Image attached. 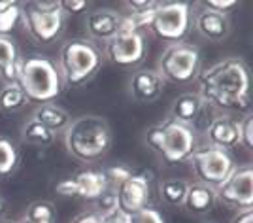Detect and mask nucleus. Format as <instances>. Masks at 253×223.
Returning a JSON list of instances; mask_svg holds the SVG:
<instances>
[{
  "instance_id": "obj_1",
  "label": "nucleus",
  "mask_w": 253,
  "mask_h": 223,
  "mask_svg": "<svg viewBox=\"0 0 253 223\" xmlns=\"http://www.w3.org/2000/svg\"><path fill=\"white\" fill-rule=\"evenodd\" d=\"M199 95L213 110L232 114H250V72L248 64L238 57H229L219 63L202 68L199 76Z\"/></svg>"
},
{
  "instance_id": "obj_2",
  "label": "nucleus",
  "mask_w": 253,
  "mask_h": 223,
  "mask_svg": "<svg viewBox=\"0 0 253 223\" xmlns=\"http://www.w3.org/2000/svg\"><path fill=\"white\" fill-rule=\"evenodd\" d=\"M64 148L68 155L82 163H95L112 148V127L102 116H82L72 119L64 131Z\"/></svg>"
},
{
  "instance_id": "obj_3",
  "label": "nucleus",
  "mask_w": 253,
  "mask_h": 223,
  "mask_svg": "<svg viewBox=\"0 0 253 223\" xmlns=\"http://www.w3.org/2000/svg\"><path fill=\"white\" fill-rule=\"evenodd\" d=\"M17 85L27 95L29 102H36L38 106L53 102L64 89L57 63L40 53L21 57Z\"/></svg>"
},
{
  "instance_id": "obj_4",
  "label": "nucleus",
  "mask_w": 253,
  "mask_h": 223,
  "mask_svg": "<svg viewBox=\"0 0 253 223\" xmlns=\"http://www.w3.org/2000/svg\"><path fill=\"white\" fill-rule=\"evenodd\" d=\"M64 87H82L91 82L102 68V49L89 38H70L61 45L55 61Z\"/></svg>"
},
{
  "instance_id": "obj_5",
  "label": "nucleus",
  "mask_w": 253,
  "mask_h": 223,
  "mask_svg": "<svg viewBox=\"0 0 253 223\" xmlns=\"http://www.w3.org/2000/svg\"><path fill=\"white\" fill-rule=\"evenodd\" d=\"M144 140L146 146L155 151L167 165H179L189 161L195 149L201 146L193 129L170 117L151 125L146 131Z\"/></svg>"
},
{
  "instance_id": "obj_6",
  "label": "nucleus",
  "mask_w": 253,
  "mask_h": 223,
  "mask_svg": "<svg viewBox=\"0 0 253 223\" xmlns=\"http://www.w3.org/2000/svg\"><path fill=\"white\" fill-rule=\"evenodd\" d=\"M202 70L201 49L193 44L179 42L170 44L165 47L157 61V74L165 80V84L185 85L197 80Z\"/></svg>"
},
{
  "instance_id": "obj_7",
  "label": "nucleus",
  "mask_w": 253,
  "mask_h": 223,
  "mask_svg": "<svg viewBox=\"0 0 253 223\" xmlns=\"http://www.w3.org/2000/svg\"><path fill=\"white\" fill-rule=\"evenodd\" d=\"M21 23L34 42L49 45L63 34L66 15L59 8V0L57 2H32V4L23 6Z\"/></svg>"
},
{
  "instance_id": "obj_8",
  "label": "nucleus",
  "mask_w": 253,
  "mask_h": 223,
  "mask_svg": "<svg viewBox=\"0 0 253 223\" xmlns=\"http://www.w3.org/2000/svg\"><path fill=\"white\" fill-rule=\"evenodd\" d=\"M193 27L189 2H159L148 32L170 44L183 42Z\"/></svg>"
},
{
  "instance_id": "obj_9",
  "label": "nucleus",
  "mask_w": 253,
  "mask_h": 223,
  "mask_svg": "<svg viewBox=\"0 0 253 223\" xmlns=\"http://www.w3.org/2000/svg\"><path fill=\"white\" fill-rule=\"evenodd\" d=\"M189 163L197 181L208 185L211 189H217L229 178L232 170L236 169L231 151L213 148L210 144H202L195 149Z\"/></svg>"
},
{
  "instance_id": "obj_10",
  "label": "nucleus",
  "mask_w": 253,
  "mask_h": 223,
  "mask_svg": "<svg viewBox=\"0 0 253 223\" xmlns=\"http://www.w3.org/2000/svg\"><path fill=\"white\" fill-rule=\"evenodd\" d=\"M102 55L117 68H138L148 55L146 32L121 31L110 42H106Z\"/></svg>"
},
{
  "instance_id": "obj_11",
  "label": "nucleus",
  "mask_w": 253,
  "mask_h": 223,
  "mask_svg": "<svg viewBox=\"0 0 253 223\" xmlns=\"http://www.w3.org/2000/svg\"><path fill=\"white\" fill-rule=\"evenodd\" d=\"M217 202L236 210L253 208V169L252 165L236 167L229 178L215 189Z\"/></svg>"
},
{
  "instance_id": "obj_12",
  "label": "nucleus",
  "mask_w": 253,
  "mask_h": 223,
  "mask_svg": "<svg viewBox=\"0 0 253 223\" xmlns=\"http://www.w3.org/2000/svg\"><path fill=\"white\" fill-rule=\"evenodd\" d=\"M117 193V210L132 216L144 208L151 206V178L149 172L132 174L128 180L116 187Z\"/></svg>"
},
{
  "instance_id": "obj_13",
  "label": "nucleus",
  "mask_w": 253,
  "mask_h": 223,
  "mask_svg": "<svg viewBox=\"0 0 253 223\" xmlns=\"http://www.w3.org/2000/svg\"><path fill=\"white\" fill-rule=\"evenodd\" d=\"M208 108L210 106L202 100L199 93H183L178 98H174V102L170 104L169 117L191 127L195 133L201 131V125H204L202 131H206L208 125L204 123V117H206Z\"/></svg>"
},
{
  "instance_id": "obj_14",
  "label": "nucleus",
  "mask_w": 253,
  "mask_h": 223,
  "mask_svg": "<svg viewBox=\"0 0 253 223\" xmlns=\"http://www.w3.org/2000/svg\"><path fill=\"white\" fill-rule=\"evenodd\" d=\"M123 15L112 8H96L85 13V31L91 42H110L121 31Z\"/></svg>"
},
{
  "instance_id": "obj_15",
  "label": "nucleus",
  "mask_w": 253,
  "mask_h": 223,
  "mask_svg": "<svg viewBox=\"0 0 253 223\" xmlns=\"http://www.w3.org/2000/svg\"><path fill=\"white\" fill-rule=\"evenodd\" d=\"M128 93L140 104H153L165 93V80L151 68H136L128 78Z\"/></svg>"
},
{
  "instance_id": "obj_16",
  "label": "nucleus",
  "mask_w": 253,
  "mask_h": 223,
  "mask_svg": "<svg viewBox=\"0 0 253 223\" xmlns=\"http://www.w3.org/2000/svg\"><path fill=\"white\" fill-rule=\"evenodd\" d=\"M204 136H206V144L231 151L240 144V119L227 114H219L210 121V125L204 131Z\"/></svg>"
},
{
  "instance_id": "obj_17",
  "label": "nucleus",
  "mask_w": 253,
  "mask_h": 223,
  "mask_svg": "<svg viewBox=\"0 0 253 223\" xmlns=\"http://www.w3.org/2000/svg\"><path fill=\"white\" fill-rule=\"evenodd\" d=\"M193 25H195L197 32L201 36H204L206 40H210V42H221L231 32V19H229V15L215 13V11L206 10V8L197 11V15L193 19Z\"/></svg>"
},
{
  "instance_id": "obj_18",
  "label": "nucleus",
  "mask_w": 253,
  "mask_h": 223,
  "mask_svg": "<svg viewBox=\"0 0 253 223\" xmlns=\"http://www.w3.org/2000/svg\"><path fill=\"white\" fill-rule=\"evenodd\" d=\"M215 204H217L215 189L195 181V183H189V189H187L181 208L191 216H204V214L211 212L215 208Z\"/></svg>"
},
{
  "instance_id": "obj_19",
  "label": "nucleus",
  "mask_w": 253,
  "mask_h": 223,
  "mask_svg": "<svg viewBox=\"0 0 253 223\" xmlns=\"http://www.w3.org/2000/svg\"><path fill=\"white\" fill-rule=\"evenodd\" d=\"M32 119H36L38 123H42L45 129H49L53 134H64V131L70 127L72 123V116L59 104H40L34 110Z\"/></svg>"
},
{
  "instance_id": "obj_20",
  "label": "nucleus",
  "mask_w": 253,
  "mask_h": 223,
  "mask_svg": "<svg viewBox=\"0 0 253 223\" xmlns=\"http://www.w3.org/2000/svg\"><path fill=\"white\" fill-rule=\"evenodd\" d=\"M80 189V199L95 202L102 193L110 187L102 170H82L74 176Z\"/></svg>"
},
{
  "instance_id": "obj_21",
  "label": "nucleus",
  "mask_w": 253,
  "mask_h": 223,
  "mask_svg": "<svg viewBox=\"0 0 253 223\" xmlns=\"http://www.w3.org/2000/svg\"><path fill=\"white\" fill-rule=\"evenodd\" d=\"M191 181L183 180V178H169V180H163L159 183V197L161 201L169 206H183L185 201V195L189 189Z\"/></svg>"
},
{
  "instance_id": "obj_22",
  "label": "nucleus",
  "mask_w": 253,
  "mask_h": 223,
  "mask_svg": "<svg viewBox=\"0 0 253 223\" xmlns=\"http://www.w3.org/2000/svg\"><path fill=\"white\" fill-rule=\"evenodd\" d=\"M21 140L29 146L34 148H47L55 142V134L49 129H45L42 123H38L36 119H29L25 121V125L21 129Z\"/></svg>"
},
{
  "instance_id": "obj_23",
  "label": "nucleus",
  "mask_w": 253,
  "mask_h": 223,
  "mask_svg": "<svg viewBox=\"0 0 253 223\" xmlns=\"http://www.w3.org/2000/svg\"><path fill=\"white\" fill-rule=\"evenodd\" d=\"M29 104V98L23 93V89L19 85H4L0 89V114H15L21 112L23 108Z\"/></svg>"
},
{
  "instance_id": "obj_24",
  "label": "nucleus",
  "mask_w": 253,
  "mask_h": 223,
  "mask_svg": "<svg viewBox=\"0 0 253 223\" xmlns=\"http://www.w3.org/2000/svg\"><path fill=\"white\" fill-rule=\"evenodd\" d=\"M23 4L15 0H2L0 2V36H10L15 27L21 23Z\"/></svg>"
},
{
  "instance_id": "obj_25",
  "label": "nucleus",
  "mask_w": 253,
  "mask_h": 223,
  "mask_svg": "<svg viewBox=\"0 0 253 223\" xmlns=\"http://www.w3.org/2000/svg\"><path fill=\"white\" fill-rule=\"evenodd\" d=\"M19 165V149L6 136H0V176H10Z\"/></svg>"
},
{
  "instance_id": "obj_26",
  "label": "nucleus",
  "mask_w": 253,
  "mask_h": 223,
  "mask_svg": "<svg viewBox=\"0 0 253 223\" xmlns=\"http://www.w3.org/2000/svg\"><path fill=\"white\" fill-rule=\"evenodd\" d=\"M57 216V210L51 201H34L25 210V222L32 223H53Z\"/></svg>"
},
{
  "instance_id": "obj_27",
  "label": "nucleus",
  "mask_w": 253,
  "mask_h": 223,
  "mask_svg": "<svg viewBox=\"0 0 253 223\" xmlns=\"http://www.w3.org/2000/svg\"><path fill=\"white\" fill-rule=\"evenodd\" d=\"M21 59L19 45L11 36H0V68L17 63Z\"/></svg>"
},
{
  "instance_id": "obj_28",
  "label": "nucleus",
  "mask_w": 253,
  "mask_h": 223,
  "mask_svg": "<svg viewBox=\"0 0 253 223\" xmlns=\"http://www.w3.org/2000/svg\"><path fill=\"white\" fill-rule=\"evenodd\" d=\"M117 210V193H116V187H108L98 199L95 201V210L100 218H106V216H110V214H114Z\"/></svg>"
},
{
  "instance_id": "obj_29",
  "label": "nucleus",
  "mask_w": 253,
  "mask_h": 223,
  "mask_svg": "<svg viewBox=\"0 0 253 223\" xmlns=\"http://www.w3.org/2000/svg\"><path fill=\"white\" fill-rule=\"evenodd\" d=\"M106 176V180H108V185H112V187H117V185H121L125 180H128L134 172L128 169L126 165H114V167H108L106 170H102Z\"/></svg>"
},
{
  "instance_id": "obj_30",
  "label": "nucleus",
  "mask_w": 253,
  "mask_h": 223,
  "mask_svg": "<svg viewBox=\"0 0 253 223\" xmlns=\"http://www.w3.org/2000/svg\"><path fill=\"white\" fill-rule=\"evenodd\" d=\"M240 144L248 151L253 149V114H246L240 119Z\"/></svg>"
},
{
  "instance_id": "obj_31",
  "label": "nucleus",
  "mask_w": 253,
  "mask_h": 223,
  "mask_svg": "<svg viewBox=\"0 0 253 223\" xmlns=\"http://www.w3.org/2000/svg\"><path fill=\"white\" fill-rule=\"evenodd\" d=\"M130 223H167V220H165V216L159 212L157 208L148 206V208H144L140 212L132 214L130 216Z\"/></svg>"
},
{
  "instance_id": "obj_32",
  "label": "nucleus",
  "mask_w": 253,
  "mask_h": 223,
  "mask_svg": "<svg viewBox=\"0 0 253 223\" xmlns=\"http://www.w3.org/2000/svg\"><path fill=\"white\" fill-rule=\"evenodd\" d=\"M59 8L63 10L66 17L68 15H82V13H87L89 2L87 0H59Z\"/></svg>"
},
{
  "instance_id": "obj_33",
  "label": "nucleus",
  "mask_w": 253,
  "mask_h": 223,
  "mask_svg": "<svg viewBox=\"0 0 253 223\" xmlns=\"http://www.w3.org/2000/svg\"><path fill=\"white\" fill-rule=\"evenodd\" d=\"M55 193L61 197H78L80 189H78V181L76 178H64V180L55 183Z\"/></svg>"
},
{
  "instance_id": "obj_34",
  "label": "nucleus",
  "mask_w": 253,
  "mask_h": 223,
  "mask_svg": "<svg viewBox=\"0 0 253 223\" xmlns=\"http://www.w3.org/2000/svg\"><path fill=\"white\" fill-rule=\"evenodd\" d=\"M236 4H238L236 0H206L202 6H204L206 10H211V11H215V13H223V15H227V13H229Z\"/></svg>"
},
{
  "instance_id": "obj_35",
  "label": "nucleus",
  "mask_w": 253,
  "mask_h": 223,
  "mask_svg": "<svg viewBox=\"0 0 253 223\" xmlns=\"http://www.w3.org/2000/svg\"><path fill=\"white\" fill-rule=\"evenodd\" d=\"M19 63H21V59H19L17 63L8 64V66L0 68V80L4 82V85H15L17 84V80H19Z\"/></svg>"
},
{
  "instance_id": "obj_36",
  "label": "nucleus",
  "mask_w": 253,
  "mask_h": 223,
  "mask_svg": "<svg viewBox=\"0 0 253 223\" xmlns=\"http://www.w3.org/2000/svg\"><path fill=\"white\" fill-rule=\"evenodd\" d=\"M126 6H130L128 8L130 11H148L157 8L159 2H151V0H130V2H126Z\"/></svg>"
},
{
  "instance_id": "obj_37",
  "label": "nucleus",
  "mask_w": 253,
  "mask_h": 223,
  "mask_svg": "<svg viewBox=\"0 0 253 223\" xmlns=\"http://www.w3.org/2000/svg\"><path fill=\"white\" fill-rule=\"evenodd\" d=\"M72 223H104V218H100L96 212H84L80 214V216H76Z\"/></svg>"
},
{
  "instance_id": "obj_38",
  "label": "nucleus",
  "mask_w": 253,
  "mask_h": 223,
  "mask_svg": "<svg viewBox=\"0 0 253 223\" xmlns=\"http://www.w3.org/2000/svg\"><path fill=\"white\" fill-rule=\"evenodd\" d=\"M231 223H253V208H248V210H238L236 216L232 218Z\"/></svg>"
},
{
  "instance_id": "obj_39",
  "label": "nucleus",
  "mask_w": 253,
  "mask_h": 223,
  "mask_svg": "<svg viewBox=\"0 0 253 223\" xmlns=\"http://www.w3.org/2000/svg\"><path fill=\"white\" fill-rule=\"evenodd\" d=\"M104 223H130V216H126V214L116 210L114 214L106 216V218H104Z\"/></svg>"
},
{
  "instance_id": "obj_40",
  "label": "nucleus",
  "mask_w": 253,
  "mask_h": 223,
  "mask_svg": "<svg viewBox=\"0 0 253 223\" xmlns=\"http://www.w3.org/2000/svg\"><path fill=\"white\" fill-rule=\"evenodd\" d=\"M0 223H17V222H13V220H0Z\"/></svg>"
},
{
  "instance_id": "obj_41",
  "label": "nucleus",
  "mask_w": 253,
  "mask_h": 223,
  "mask_svg": "<svg viewBox=\"0 0 253 223\" xmlns=\"http://www.w3.org/2000/svg\"><path fill=\"white\" fill-rule=\"evenodd\" d=\"M4 212V201H2V199H0V214Z\"/></svg>"
},
{
  "instance_id": "obj_42",
  "label": "nucleus",
  "mask_w": 253,
  "mask_h": 223,
  "mask_svg": "<svg viewBox=\"0 0 253 223\" xmlns=\"http://www.w3.org/2000/svg\"><path fill=\"white\" fill-rule=\"evenodd\" d=\"M17 223H32V222H25V220H21V222H17Z\"/></svg>"
},
{
  "instance_id": "obj_43",
  "label": "nucleus",
  "mask_w": 253,
  "mask_h": 223,
  "mask_svg": "<svg viewBox=\"0 0 253 223\" xmlns=\"http://www.w3.org/2000/svg\"><path fill=\"white\" fill-rule=\"evenodd\" d=\"M206 223H215V222H206Z\"/></svg>"
}]
</instances>
